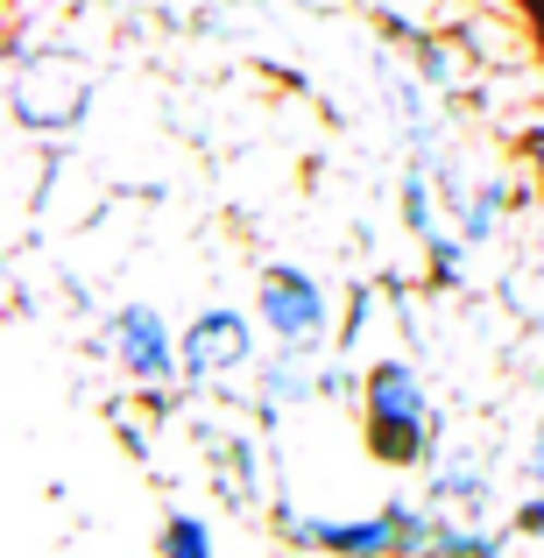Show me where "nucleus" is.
Wrapping results in <instances>:
<instances>
[{"mask_svg":"<svg viewBox=\"0 0 544 558\" xmlns=\"http://www.w3.org/2000/svg\"><path fill=\"white\" fill-rule=\"evenodd\" d=\"M531 170H537V178H544V128H537V135H531Z\"/></svg>","mask_w":544,"mask_h":558,"instance_id":"ddd939ff","label":"nucleus"},{"mask_svg":"<svg viewBox=\"0 0 544 558\" xmlns=\"http://www.w3.org/2000/svg\"><path fill=\"white\" fill-rule=\"evenodd\" d=\"M255 318L290 354H326L333 340V290L304 262H262L255 276Z\"/></svg>","mask_w":544,"mask_h":558,"instance_id":"20e7f679","label":"nucleus"},{"mask_svg":"<svg viewBox=\"0 0 544 558\" xmlns=\"http://www.w3.org/2000/svg\"><path fill=\"white\" fill-rule=\"evenodd\" d=\"M523 474H531V488H544V410H537V432H531V452H523Z\"/></svg>","mask_w":544,"mask_h":558,"instance_id":"f8f14e48","label":"nucleus"},{"mask_svg":"<svg viewBox=\"0 0 544 558\" xmlns=\"http://www.w3.org/2000/svg\"><path fill=\"white\" fill-rule=\"evenodd\" d=\"M276 531L290 537V545L304 551H326V558H424L432 551V502H410V495H389V502L375 509V517H304L298 502H290V488L269 502Z\"/></svg>","mask_w":544,"mask_h":558,"instance_id":"f257e3e1","label":"nucleus"},{"mask_svg":"<svg viewBox=\"0 0 544 558\" xmlns=\"http://www.w3.org/2000/svg\"><path fill=\"white\" fill-rule=\"evenodd\" d=\"M8 113L28 135H71V128L93 113V64L64 43H43V50H14L8 64Z\"/></svg>","mask_w":544,"mask_h":558,"instance_id":"7ed1b4c3","label":"nucleus"},{"mask_svg":"<svg viewBox=\"0 0 544 558\" xmlns=\"http://www.w3.org/2000/svg\"><path fill=\"white\" fill-rule=\"evenodd\" d=\"M410 64H418L424 85H432V93H446V99L467 85V50H460V43H446L438 28H432V36H410Z\"/></svg>","mask_w":544,"mask_h":558,"instance_id":"9d476101","label":"nucleus"},{"mask_svg":"<svg viewBox=\"0 0 544 558\" xmlns=\"http://www.w3.org/2000/svg\"><path fill=\"white\" fill-rule=\"evenodd\" d=\"M318 354H290V347H276L269 361H255V410L262 417H283V410H304L318 403Z\"/></svg>","mask_w":544,"mask_h":558,"instance_id":"1a4fd4ad","label":"nucleus"},{"mask_svg":"<svg viewBox=\"0 0 544 558\" xmlns=\"http://www.w3.org/2000/svg\"><path fill=\"white\" fill-rule=\"evenodd\" d=\"M424 502H432L438 517H460V523H495V509H503V481H495L488 452L446 438V446L432 452V466H424Z\"/></svg>","mask_w":544,"mask_h":558,"instance_id":"0eeeda50","label":"nucleus"},{"mask_svg":"<svg viewBox=\"0 0 544 558\" xmlns=\"http://www.w3.org/2000/svg\"><path fill=\"white\" fill-rule=\"evenodd\" d=\"M375 85H382V107H389V121H396V135H403V149H446V128H452V107H446V93H432L424 85V71L418 64H396L389 50L375 57Z\"/></svg>","mask_w":544,"mask_h":558,"instance_id":"6e6552de","label":"nucleus"},{"mask_svg":"<svg viewBox=\"0 0 544 558\" xmlns=\"http://www.w3.org/2000/svg\"><path fill=\"white\" fill-rule=\"evenodd\" d=\"M255 326L262 318L233 312V304H205L184 326V389L219 396L233 375H255Z\"/></svg>","mask_w":544,"mask_h":558,"instance_id":"423d86ee","label":"nucleus"},{"mask_svg":"<svg viewBox=\"0 0 544 558\" xmlns=\"http://www.w3.org/2000/svg\"><path fill=\"white\" fill-rule=\"evenodd\" d=\"M156 545H164V558H213V523L191 517V509H170Z\"/></svg>","mask_w":544,"mask_h":558,"instance_id":"9b49d317","label":"nucleus"},{"mask_svg":"<svg viewBox=\"0 0 544 558\" xmlns=\"http://www.w3.org/2000/svg\"><path fill=\"white\" fill-rule=\"evenodd\" d=\"M99 340H107V354H113V368H121L135 389H149V396H164V389H178L184 381V332H170V318L156 312V304H113L107 312V326H99Z\"/></svg>","mask_w":544,"mask_h":558,"instance_id":"39448f33","label":"nucleus"},{"mask_svg":"<svg viewBox=\"0 0 544 558\" xmlns=\"http://www.w3.org/2000/svg\"><path fill=\"white\" fill-rule=\"evenodd\" d=\"M361 417H367V446L389 466H432V452L446 446V424H438V396L424 368L410 354H382L361 375Z\"/></svg>","mask_w":544,"mask_h":558,"instance_id":"f03ea898","label":"nucleus"}]
</instances>
